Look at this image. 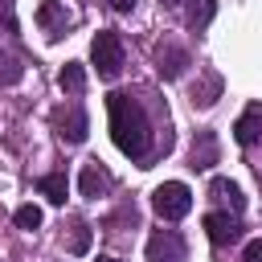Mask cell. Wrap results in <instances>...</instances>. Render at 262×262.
I'll list each match as a JSON object with an SVG mask.
<instances>
[{"label":"cell","instance_id":"6da1fadb","mask_svg":"<svg viewBox=\"0 0 262 262\" xmlns=\"http://www.w3.org/2000/svg\"><path fill=\"white\" fill-rule=\"evenodd\" d=\"M106 115H111V139H115V147L123 156H131V160H143L151 151V123H147L143 106L131 94L115 90L106 98Z\"/></svg>","mask_w":262,"mask_h":262},{"label":"cell","instance_id":"7a4b0ae2","mask_svg":"<svg viewBox=\"0 0 262 262\" xmlns=\"http://www.w3.org/2000/svg\"><path fill=\"white\" fill-rule=\"evenodd\" d=\"M151 209H156L164 221H180V217H188V209H192V192H188V184H180V180L160 184V188L151 192Z\"/></svg>","mask_w":262,"mask_h":262},{"label":"cell","instance_id":"3957f363","mask_svg":"<svg viewBox=\"0 0 262 262\" xmlns=\"http://www.w3.org/2000/svg\"><path fill=\"white\" fill-rule=\"evenodd\" d=\"M90 61H94V70H98V78H119V70H123V41H119V33H98L94 37V45H90Z\"/></svg>","mask_w":262,"mask_h":262},{"label":"cell","instance_id":"277c9868","mask_svg":"<svg viewBox=\"0 0 262 262\" xmlns=\"http://www.w3.org/2000/svg\"><path fill=\"white\" fill-rule=\"evenodd\" d=\"M147 262H184V242L176 229H160L147 237Z\"/></svg>","mask_w":262,"mask_h":262},{"label":"cell","instance_id":"5b68a950","mask_svg":"<svg viewBox=\"0 0 262 262\" xmlns=\"http://www.w3.org/2000/svg\"><path fill=\"white\" fill-rule=\"evenodd\" d=\"M205 233L213 246H229L242 237V221H237V213H205Z\"/></svg>","mask_w":262,"mask_h":262},{"label":"cell","instance_id":"8992f818","mask_svg":"<svg viewBox=\"0 0 262 262\" xmlns=\"http://www.w3.org/2000/svg\"><path fill=\"white\" fill-rule=\"evenodd\" d=\"M70 12H66V4H57V0H41L37 4V25H41V33L53 41V37H61L66 29H70Z\"/></svg>","mask_w":262,"mask_h":262},{"label":"cell","instance_id":"52a82bcc","mask_svg":"<svg viewBox=\"0 0 262 262\" xmlns=\"http://www.w3.org/2000/svg\"><path fill=\"white\" fill-rule=\"evenodd\" d=\"M233 139H237L242 147H254V143L262 139V102H250V106L237 115V123H233Z\"/></svg>","mask_w":262,"mask_h":262},{"label":"cell","instance_id":"ba28073f","mask_svg":"<svg viewBox=\"0 0 262 262\" xmlns=\"http://www.w3.org/2000/svg\"><path fill=\"white\" fill-rule=\"evenodd\" d=\"M86 127H90V123H86V111H82V106H70V111L57 115V135H61L66 143H82V139H86Z\"/></svg>","mask_w":262,"mask_h":262},{"label":"cell","instance_id":"9c48e42d","mask_svg":"<svg viewBox=\"0 0 262 262\" xmlns=\"http://www.w3.org/2000/svg\"><path fill=\"white\" fill-rule=\"evenodd\" d=\"M78 188H82V196H102V192L111 188V172H106L98 160H90V164L82 168V176H78Z\"/></svg>","mask_w":262,"mask_h":262},{"label":"cell","instance_id":"30bf717a","mask_svg":"<svg viewBox=\"0 0 262 262\" xmlns=\"http://www.w3.org/2000/svg\"><path fill=\"white\" fill-rule=\"evenodd\" d=\"M209 192H213V201H217V205H225L229 213H237V217H242V209H246V196H242V188H237L233 180H225V176H213Z\"/></svg>","mask_w":262,"mask_h":262},{"label":"cell","instance_id":"8fae6325","mask_svg":"<svg viewBox=\"0 0 262 262\" xmlns=\"http://www.w3.org/2000/svg\"><path fill=\"white\" fill-rule=\"evenodd\" d=\"M184 66H188V53H184L180 45H164V49L156 53V70H160L164 78H180Z\"/></svg>","mask_w":262,"mask_h":262},{"label":"cell","instance_id":"7c38bea8","mask_svg":"<svg viewBox=\"0 0 262 262\" xmlns=\"http://www.w3.org/2000/svg\"><path fill=\"white\" fill-rule=\"evenodd\" d=\"M213 164H217V135H213V131H196L192 168H213Z\"/></svg>","mask_w":262,"mask_h":262},{"label":"cell","instance_id":"4fadbf2b","mask_svg":"<svg viewBox=\"0 0 262 262\" xmlns=\"http://www.w3.org/2000/svg\"><path fill=\"white\" fill-rule=\"evenodd\" d=\"M213 16H217V0H192L188 4V29H196V33H205Z\"/></svg>","mask_w":262,"mask_h":262},{"label":"cell","instance_id":"5bb4252c","mask_svg":"<svg viewBox=\"0 0 262 262\" xmlns=\"http://www.w3.org/2000/svg\"><path fill=\"white\" fill-rule=\"evenodd\" d=\"M57 86H61L66 94H74V98H78V94L86 90V70H82L78 61H70V66H66L61 74H57Z\"/></svg>","mask_w":262,"mask_h":262},{"label":"cell","instance_id":"9a60e30c","mask_svg":"<svg viewBox=\"0 0 262 262\" xmlns=\"http://www.w3.org/2000/svg\"><path fill=\"white\" fill-rule=\"evenodd\" d=\"M66 188H70V184H66V176H61V172H49V176H41V180H37V192H41L45 201H53V205H61V201H66Z\"/></svg>","mask_w":262,"mask_h":262},{"label":"cell","instance_id":"2e32d148","mask_svg":"<svg viewBox=\"0 0 262 262\" xmlns=\"http://www.w3.org/2000/svg\"><path fill=\"white\" fill-rule=\"evenodd\" d=\"M217 94H221V78L213 74V78H205V86H192V106H213Z\"/></svg>","mask_w":262,"mask_h":262},{"label":"cell","instance_id":"e0dca14e","mask_svg":"<svg viewBox=\"0 0 262 262\" xmlns=\"http://www.w3.org/2000/svg\"><path fill=\"white\" fill-rule=\"evenodd\" d=\"M70 250H74V254H86V250H90V225H86V221H74V237H70Z\"/></svg>","mask_w":262,"mask_h":262},{"label":"cell","instance_id":"ac0fdd59","mask_svg":"<svg viewBox=\"0 0 262 262\" xmlns=\"http://www.w3.org/2000/svg\"><path fill=\"white\" fill-rule=\"evenodd\" d=\"M16 225H20V229H37V225H41V209H37V205H20V209H16Z\"/></svg>","mask_w":262,"mask_h":262},{"label":"cell","instance_id":"d6986e66","mask_svg":"<svg viewBox=\"0 0 262 262\" xmlns=\"http://www.w3.org/2000/svg\"><path fill=\"white\" fill-rule=\"evenodd\" d=\"M242 262H262V237L246 246V254H242Z\"/></svg>","mask_w":262,"mask_h":262},{"label":"cell","instance_id":"ffe728a7","mask_svg":"<svg viewBox=\"0 0 262 262\" xmlns=\"http://www.w3.org/2000/svg\"><path fill=\"white\" fill-rule=\"evenodd\" d=\"M111 8H115V12H131V8H135V0H111Z\"/></svg>","mask_w":262,"mask_h":262},{"label":"cell","instance_id":"44dd1931","mask_svg":"<svg viewBox=\"0 0 262 262\" xmlns=\"http://www.w3.org/2000/svg\"><path fill=\"white\" fill-rule=\"evenodd\" d=\"M160 4H168V8H176V4H180V0H160Z\"/></svg>","mask_w":262,"mask_h":262},{"label":"cell","instance_id":"7402d4cb","mask_svg":"<svg viewBox=\"0 0 262 262\" xmlns=\"http://www.w3.org/2000/svg\"><path fill=\"white\" fill-rule=\"evenodd\" d=\"M98 262H119V258H98Z\"/></svg>","mask_w":262,"mask_h":262}]
</instances>
